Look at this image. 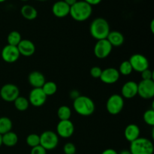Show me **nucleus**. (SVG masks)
<instances>
[{
  "instance_id": "1",
  "label": "nucleus",
  "mask_w": 154,
  "mask_h": 154,
  "mask_svg": "<svg viewBox=\"0 0 154 154\" xmlns=\"http://www.w3.org/2000/svg\"><path fill=\"white\" fill-rule=\"evenodd\" d=\"M92 12V6L83 0L77 1L76 3L71 6L69 14L75 20L78 22H83L90 17Z\"/></svg>"
},
{
  "instance_id": "2",
  "label": "nucleus",
  "mask_w": 154,
  "mask_h": 154,
  "mask_svg": "<svg viewBox=\"0 0 154 154\" xmlns=\"http://www.w3.org/2000/svg\"><path fill=\"white\" fill-rule=\"evenodd\" d=\"M90 32L92 37L97 41L106 39L111 32L109 23L105 18H96L90 24Z\"/></svg>"
},
{
  "instance_id": "3",
  "label": "nucleus",
  "mask_w": 154,
  "mask_h": 154,
  "mask_svg": "<svg viewBox=\"0 0 154 154\" xmlns=\"http://www.w3.org/2000/svg\"><path fill=\"white\" fill-rule=\"evenodd\" d=\"M73 108L79 115L84 117L92 115L96 109L94 102L86 96H79L74 99Z\"/></svg>"
},
{
  "instance_id": "4",
  "label": "nucleus",
  "mask_w": 154,
  "mask_h": 154,
  "mask_svg": "<svg viewBox=\"0 0 154 154\" xmlns=\"http://www.w3.org/2000/svg\"><path fill=\"white\" fill-rule=\"evenodd\" d=\"M129 151L132 154H153L154 146L150 139L139 137L130 143Z\"/></svg>"
},
{
  "instance_id": "5",
  "label": "nucleus",
  "mask_w": 154,
  "mask_h": 154,
  "mask_svg": "<svg viewBox=\"0 0 154 154\" xmlns=\"http://www.w3.org/2000/svg\"><path fill=\"white\" fill-rule=\"evenodd\" d=\"M123 107H124V99L121 95H111L106 102V109L111 115H117L120 114Z\"/></svg>"
},
{
  "instance_id": "6",
  "label": "nucleus",
  "mask_w": 154,
  "mask_h": 154,
  "mask_svg": "<svg viewBox=\"0 0 154 154\" xmlns=\"http://www.w3.org/2000/svg\"><path fill=\"white\" fill-rule=\"evenodd\" d=\"M59 144V136L52 131H45L40 135V145L46 150H52Z\"/></svg>"
},
{
  "instance_id": "7",
  "label": "nucleus",
  "mask_w": 154,
  "mask_h": 154,
  "mask_svg": "<svg viewBox=\"0 0 154 154\" xmlns=\"http://www.w3.org/2000/svg\"><path fill=\"white\" fill-rule=\"evenodd\" d=\"M19 96V88L15 84H6L3 85L0 90V96L7 102H14Z\"/></svg>"
},
{
  "instance_id": "8",
  "label": "nucleus",
  "mask_w": 154,
  "mask_h": 154,
  "mask_svg": "<svg viewBox=\"0 0 154 154\" xmlns=\"http://www.w3.org/2000/svg\"><path fill=\"white\" fill-rule=\"evenodd\" d=\"M129 62L132 66V69L139 73H141L143 71L149 69L150 63L148 60L145 56L141 54H135L131 56Z\"/></svg>"
},
{
  "instance_id": "9",
  "label": "nucleus",
  "mask_w": 154,
  "mask_h": 154,
  "mask_svg": "<svg viewBox=\"0 0 154 154\" xmlns=\"http://www.w3.org/2000/svg\"><path fill=\"white\" fill-rule=\"evenodd\" d=\"M138 95L144 99H150L154 96L153 80H142L138 84Z\"/></svg>"
},
{
  "instance_id": "10",
  "label": "nucleus",
  "mask_w": 154,
  "mask_h": 154,
  "mask_svg": "<svg viewBox=\"0 0 154 154\" xmlns=\"http://www.w3.org/2000/svg\"><path fill=\"white\" fill-rule=\"evenodd\" d=\"M113 47L111 44L108 42L107 39H102V40L97 41L94 46V54L97 58L105 59L108 57L111 54L112 51Z\"/></svg>"
},
{
  "instance_id": "11",
  "label": "nucleus",
  "mask_w": 154,
  "mask_h": 154,
  "mask_svg": "<svg viewBox=\"0 0 154 154\" xmlns=\"http://www.w3.org/2000/svg\"><path fill=\"white\" fill-rule=\"evenodd\" d=\"M0 55L5 63H13L17 61L20 54L17 47L7 45L0 51Z\"/></svg>"
},
{
  "instance_id": "12",
  "label": "nucleus",
  "mask_w": 154,
  "mask_h": 154,
  "mask_svg": "<svg viewBox=\"0 0 154 154\" xmlns=\"http://www.w3.org/2000/svg\"><path fill=\"white\" fill-rule=\"evenodd\" d=\"M75 126L70 120H60L57 126V134L63 138H69L73 135Z\"/></svg>"
},
{
  "instance_id": "13",
  "label": "nucleus",
  "mask_w": 154,
  "mask_h": 154,
  "mask_svg": "<svg viewBox=\"0 0 154 154\" xmlns=\"http://www.w3.org/2000/svg\"><path fill=\"white\" fill-rule=\"evenodd\" d=\"M47 97L42 88H33L29 93L28 100L34 107H41L46 102Z\"/></svg>"
},
{
  "instance_id": "14",
  "label": "nucleus",
  "mask_w": 154,
  "mask_h": 154,
  "mask_svg": "<svg viewBox=\"0 0 154 154\" xmlns=\"http://www.w3.org/2000/svg\"><path fill=\"white\" fill-rule=\"evenodd\" d=\"M120 73L115 68H108L102 70L100 80L106 84H115L120 79Z\"/></svg>"
},
{
  "instance_id": "15",
  "label": "nucleus",
  "mask_w": 154,
  "mask_h": 154,
  "mask_svg": "<svg viewBox=\"0 0 154 154\" xmlns=\"http://www.w3.org/2000/svg\"><path fill=\"white\" fill-rule=\"evenodd\" d=\"M17 47L20 54L23 57H31L35 52V45L28 39H22Z\"/></svg>"
},
{
  "instance_id": "16",
  "label": "nucleus",
  "mask_w": 154,
  "mask_h": 154,
  "mask_svg": "<svg viewBox=\"0 0 154 154\" xmlns=\"http://www.w3.org/2000/svg\"><path fill=\"white\" fill-rule=\"evenodd\" d=\"M138 95V84L129 81L125 83L121 89V96L125 99H132Z\"/></svg>"
},
{
  "instance_id": "17",
  "label": "nucleus",
  "mask_w": 154,
  "mask_h": 154,
  "mask_svg": "<svg viewBox=\"0 0 154 154\" xmlns=\"http://www.w3.org/2000/svg\"><path fill=\"white\" fill-rule=\"evenodd\" d=\"M52 12L55 17L63 18L67 17L70 12V6L66 4L63 0L57 1L53 5Z\"/></svg>"
},
{
  "instance_id": "18",
  "label": "nucleus",
  "mask_w": 154,
  "mask_h": 154,
  "mask_svg": "<svg viewBox=\"0 0 154 154\" xmlns=\"http://www.w3.org/2000/svg\"><path fill=\"white\" fill-rule=\"evenodd\" d=\"M28 81L33 88H42L46 82L45 77L42 72L38 71L32 72L28 76Z\"/></svg>"
},
{
  "instance_id": "19",
  "label": "nucleus",
  "mask_w": 154,
  "mask_h": 154,
  "mask_svg": "<svg viewBox=\"0 0 154 154\" xmlns=\"http://www.w3.org/2000/svg\"><path fill=\"white\" fill-rule=\"evenodd\" d=\"M124 136L129 142H132L140 137V129L138 125L131 123L129 124L124 130Z\"/></svg>"
},
{
  "instance_id": "20",
  "label": "nucleus",
  "mask_w": 154,
  "mask_h": 154,
  "mask_svg": "<svg viewBox=\"0 0 154 154\" xmlns=\"http://www.w3.org/2000/svg\"><path fill=\"white\" fill-rule=\"evenodd\" d=\"M106 39L111 44V46L117 47V48L123 45L125 41L124 35L120 32L118 31L110 32Z\"/></svg>"
},
{
  "instance_id": "21",
  "label": "nucleus",
  "mask_w": 154,
  "mask_h": 154,
  "mask_svg": "<svg viewBox=\"0 0 154 154\" xmlns=\"http://www.w3.org/2000/svg\"><path fill=\"white\" fill-rule=\"evenodd\" d=\"M20 13L25 19L28 20H35L38 16V11L36 8L30 5H25L21 8Z\"/></svg>"
},
{
  "instance_id": "22",
  "label": "nucleus",
  "mask_w": 154,
  "mask_h": 154,
  "mask_svg": "<svg viewBox=\"0 0 154 154\" xmlns=\"http://www.w3.org/2000/svg\"><path fill=\"white\" fill-rule=\"evenodd\" d=\"M2 144L9 147H14L18 142L17 135L11 131L2 135Z\"/></svg>"
},
{
  "instance_id": "23",
  "label": "nucleus",
  "mask_w": 154,
  "mask_h": 154,
  "mask_svg": "<svg viewBox=\"0 0 154 154\" xmlns=\"http://www.w3.org/2000/svg\"><path fill=\"white\" fill-rule=\"evenodd\" d=\"M13 123L11 120L7 117H0V135H4L11 131Z\"/></svg>"
},
{
  "instance_id": "24",
  "label": "nucleus",
  "mask_w": 154,
  "mask_h": 154,
  "mask_svg": "<svg viewBox=\"0 0 154 154\" xmlns=\"http://www.w3.org/2000/svg\"><path fill=\"white\" fill-rule=\"evenodd\" d=\"M14 107L16 108V109L20 111H26L29 106V102L28 99L23 96H20L14 101Z\"/></svg>"
},
{
  "instance_id": "25",
  "label": "nucleus",
  "mask_w": 154,
  "mask_h": 154,
  "mask_svg": "<svg viewBox=\"0 0 154 154\" xmlns=\"http://www.w3.org/2000/svg\"><path fill=\"white\" fill-rule=\"evenodd\" d=\"M57 116L60 120H69L72 117V110L67 105H62L57 110Z\"/></svg>"
},
{
  "instance_id": "26",
  "label": "nucleus",
  "mask_w": 154,
  "mask_h": 154,
  "mask_svg": "<svg viewBox=\"0 0 154 154\" xmlns=\"http://www.w3.org/2000/svg\"><path fill=\"white\" fill-rule=\"evenodd\" d=\"M42 89L47 96H51L57 93V85L54 81H46Z\"/></svg>"
},
{
  "instance_id": "27",
  "label": "nucleus",
  "mask_w": 154,
  "mask_h": 154,
  "mask_svg": "<svg viewBox=\"0 0 154 154\" xmlns=\"http://www.w3.org/2000/svg\"><path fill=\"white\" fill-rule=\"evenodd\" d=\"M21 40H22V37H21V35L19 32L12 31L8 35V45L17 47L19 45V43L20 42Z\"/></svg>"
},
{
  "instance_id": "28",
  "label": "nucleus",
  "mask_w": 154,
  "mask_h": 154,
  "mask_svg": "<svg viewBox=\"0 0 154 154\" xmlns=\"http://www.w3.org/2000/svg\"><path fill=\"white\" fill-rule=\"evenodd\" d=\"M132 66L129 63V60H126V61L122 62L121 64L120 65V67H119V73L120 75H124V76H127V75H129L130 74H132Z\"/></svg>"
},
{
  "instance_id": "29",
  "label": "nucleus",
  "mask_w": 154,
  "mask_h": 154,
  "mask_svg": "<svg viewBox=\"0 0 154 154\" xmlns=\"http://www.w3.org/2000/svg\"><path fill=\"white\" fill-rule=\"evenodd\" d=\"M26 142L27 145L31 147L32 148L36 147V146L40 145V135L35 133L30 134L26 137Z\"/></svg>"
},
{
  "instance_id": "30",
  "label": "nucleus",
  "mask_w": 154,
  "mask_h": 154,
  "mask_svg": "<svg viewBox=\"0 0 154 154\" xmlns=\"http://www.w3.org/2000/svg\"><path fill=\"white\" fill-rule=\"evenodd\" d=\"M143 117H144V121L145 122L146 124L151 126H154V110L153 108L147 110L144 112Z\"/></svg>"
},
{
  "instance_id": "31",
  "label": "nucleus",
  "mask_w": 154,
  "mask_h": 154,
  "mask_svg": "<svg viewBox=\"0 0 154 154\" xmlns=\"http://www.w3.org/2000/svg\"><path fill=\"white\" fill-rule=\"evenodd\" d=\"M63 152L65 154H76V147L73 143H66L63 147Z\"/></svg>"
},
{
  "instance_id": "32",
  "label": "nucleus",
  "mask_w": 154,
  "mask_h": 154,
  "mask_svg": "<svg viewBox=\"0 0 154 154\" xmlns=\"http://www.w3.org/2000/svg\"><path fill=\"white\" fill-rule=\"evenodd\" d=\"M102 69L99 66H94L90 69V75L93 78H99L102 75Z\"/></svg>"
},
{
  "instance_id": "33",
  "label": "nucleus",
  "mask_w": 154,
  "mask_h": 154,
  "mask_svg": "<svg viewBox=\"0 0 154 154\" xmlns=\"http://www.w3.org/2000/svg\"><path fill=\"white\" fill-rule=\"evenodd\" d=\"M141 75L142 80H153V73L150 69H147L146 70L143 71Z\"/></svg>"
},
{
  "instance_id": "34",
  "label": "nucleus",
  "mask_w": 154,
  "mask_h": 154,
  "mask_svg": "<svg viewBox=\"0 0 154 154\" xmlns=\"http://www.w3.org/2000/svg\"><path fill=\"white\" fill-rule=\"evenodd\" d=\"M30 154H47V150L41 145H38L32 148Z\"/></svg>"
},
{
  "instance_id": "35",
  "label": "nucleus",
  "mask_w": 154,
  "mask_h": 154,
  "mask_svg": "<svg viewBox=\"0 0 154 154\" xmlns=\"http://www.w3.org/2000/svg\"><path fill=\"white\" fill-rule=\"evenodd\" d=\"M84 2H86L87 3H88L89 5H90L91 6L93 5H97L99 3H101V2L102 0H84Z\"/></svg>"
},
{
  "instance_id": "36",
  "label": "nucleus",
  "mask_w": 154,
  "mask_h": 154,
  "mask_svg": "<svg viewBox=\"0 0 154 154\" xmlns=\"http://www.w3.org/2000/svg\"><path fill=\"white\" fill-rule=\"evenodd\" d=\"M101 154H118V153L115 150H114V149L108 148L104 150Z\"/></svg>"
},
{
  "instance_id": "37",
  "label": "nucleus",
  "mask_w": 154,
  "mask_h": 154,
  "mask_svg": "<svg viewBox=\"0 0 154 154\" xmlns=\"http://www.w3.org/2000/svg\"><path fill=\"white\" fill-rule=\"evenodd\" d=\"M63 1H64L66 4L69 5L71 7V6L73 5L75 3H76L78 0H63Z\"/></svg>"
},
{
  "instance_id": "38",
  "label": "nucleus",
  "mask_w": 154,
  "mask_h": 154,
  "mask_svg": "<svg viewBox=\"0 0 154 154\" xmlns=\"http://www.w3.org/2000/svg\"><path fill=\"white\" fill-rule=\"evenodd\" d=\"M118 154H132V153H130L129 150H122V151Z\"/></svg>"
},
{
  "instance_id": "39",
  "label": "nucleus",
  "mask_w": 154,
  "mask_h": 154,
  "mask_svg": "<svg viewBox=\"0 0 154 154\" xmlns=\"http://www.w3.org/2000/svg\"><path fill=\"white\" fill-rule=\"evenodd\" d=\"M150 29H151L152 32H154V20H152L151 23H150Z\"/></svg>"
},
{
  "instance_id": "40",
  "label": "nucleus",
  "mask_w": 154,
  "mask_h": 154,
  "mask_svg": "<svg viewBox=\"0 0 154 154\" xmlns=\"http://www.w3.org/2000/svg\"><path fill=\"white\" fill-rule=\"evenodd\" d=\"M2 145V135H0V147Z\"/></svg>"
},
{
  "instance_id": "41",
  "label": "nucleus",
  "mask_w": 154,
  "mask_h": 154,
  "mask_svg": "<svg viewBox=\"0 0 154 154\" xmlns=\"http://www.w3.org/2000/svg\"><path fill=\"white\" fill-rule=\"evenodd\" d=\"M6 0H0V3H2V2H5Z\"/></svg>"
},
{
  "instance_id": "42",
  "label": "nucleus",
  "mask_w": 154,
  "mask_h": 154,
  "mask_svg": "<svg viewBox=\"0 0 154 154\" xmlns=\"http://www.w3.org/2000/svg\"><path fill=\"white\" fill-rule=\"evenodd\" d=\"M20 1H23V2H26V1H29V0H20Z\"/></svg>"
},
{
  "instance_id": "43",
  "label": "nucleus",
  "mask_w": 154,
  "mask_h": 154,
  "mask_svg": "<svg viewBox=\"0 0 154 154\" xmlns=\"http://www.w3.org/2000/svg\"><path fill=\"white\" fill-rule=\"evenodd\" d=\"M38 1H41V2H42V1H46V0H38Z\"/></svg>"
},
{
  "instance_id": "44",
  "label": "nucleus",
  "mask_w": 154,
  "mask_h": 154,
  "mask_svg": "<svg viewBox=\"0 0 154 154\" xmlns=\"http://www.w3.org/2000/svg\"></svg>"
}]
</instances>
